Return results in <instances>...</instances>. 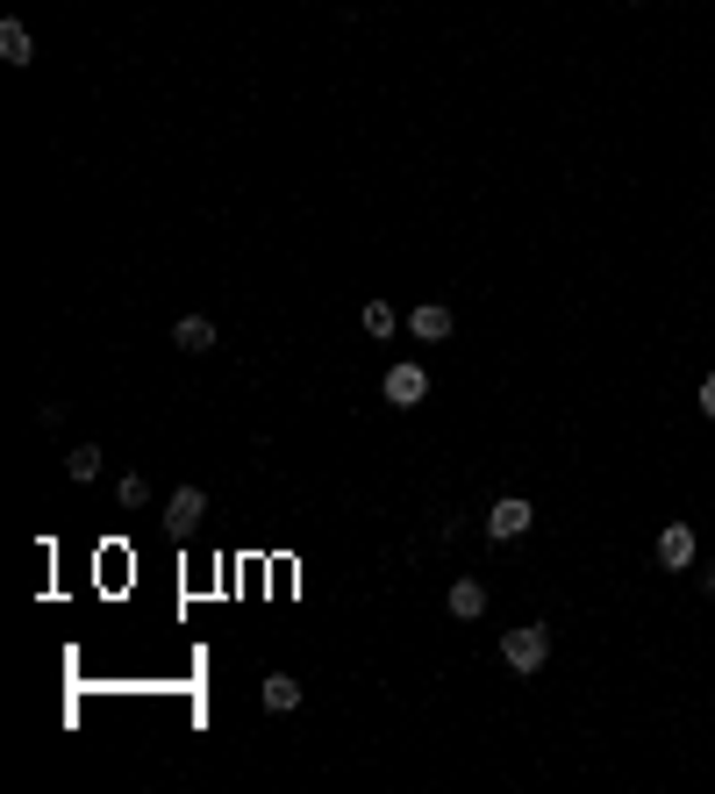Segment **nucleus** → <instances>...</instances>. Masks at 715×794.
<instances>
[{"instance_id":"f257e3e1","label":"nucleus","mask_w":715,"mask_h":794,"mask_svg":"<svg viewBox=\"0 0 715 794\" xmlns=\"http://www.w3.org/2000/svg\"><path fill=\"white\" fill-rule=\"evenodd\" d=\"M544 658H551V630H544V622L501 630V666H509V673H537Z\"/></svg>"},{"instance_id":"f03ea898","label":"nucleus","mask_w":715,"mask_h":794,"mask_svg":"<svg viewBox=\"0 0 715 794\" xmlns=\"http://www.w3.org/2000/svg\"><path fill=\"white\" fill-rule=\"evenodd\" d=\"M379 394H387V408H423L429 373H423L415 358H401V365H387V387H379Z\"/></svg>"},{"instance_id":"7ed1b4c3","label":"nucleus","mask_w":715,"mask_h":794,"mask_svg":"<svg viewBox=\"0 0 715 794\" xmlns=\"http://www.w3.org/2000/svg\"><path fill=\"white\" fill-rule=\"evenodd\" d=\"M529 522H537V508H529L523 494H501L494 508H487V537H494V544H515Z\"/></svg>"},{"instance_id":"20e7f679","label":"nucleus","mask_w":715,"mask_h":794,"mask_svg":"<svg viewBox=\"0 0 715 794\" xmlns=\"http://www.w3.org/2000/svg\"><path fill=\"white\" fill-rule=\"evenodd\" d=\"M201 516H208V494H201V487H172L165 530H172V537H193V530H201Z\"/></svg>"},{"instance_id":"39448f33","label":"nucleus","mask_w":715,"mask_h":794,"mask_svg":"<svg viewBox=\"0 0 715 794\" xmlns=\"http://www.w3.org/2000/svg\"><path fill=\"white\" fill-rule=\"evenodd\" d=\"M651 552H658V566H665V572H687V566H694V530H687V522H665Z\"/></svg>"},{"instance_id":"423d86ee","label":"nucleus","mask_w":715,"mask_h":794,"mask_svg":"<svg viewBox=\"0 0 715 794\" xmlns=\"http://www.w3.org/2000/svg\"><path fill=\"white\" fill-rule=\"evenodd\" d=\"M409 329L423 337V344H451V329H459V323H451V308H443V301H423V308L409 315Z\"/></svg>"},{"instance_id":"0eeeda50","label":"nucleus","mask_w":715,"mask_h":794,"mask_svg":"<svg viewBox=\"0 0 715 794\" xmlns=\"http://www.w3.org/2000/svg\"><path fill=\"white\" fill-rule=\"evenodd\" d=\"M172 344L187 351V358H201V351H215V323H208V315H179V323H172Z\"/></svg>"},{"instance_id":"6e6552de","label":"nucleus","mask_w":715,"mask_h":794,"mask_svg":"<svg viewBox=\"0 0 715 794\" xmlns=\"http://www.w3.org/2000/svg\"><path fill=\"white\" fill-rule=\"evenodd\" d=\"M443 608H451V616H459V622H479V616H487V588H479V580H451V594H443Z\"/></svg>"},{"instance_id":"1a4fd4ad","label":"nucleus","mask_w":715,"mask_h":794,"mask_svg":"<svg viewBox=\"0 0 715 794\" xmlns=\"http://www.w3.org/2000/svg\"><path fill=\"white\" fill-rule=\"evenodd\" d=\"M29 58H36V36L22 29L15 15H8V22H0V65H15V72H22V65H29Z\"/></svg>"},{"instance_id":"9d476101","label":"nucleus","mask_w":715,"mask_h":794,"mask_svg":"<svg viewBox=\"0 0 715 794\" xmlns=\"http://www.w3.org/2000/svg\"><path fill=\"white\" fill-rule=\"evenodd\" d=\"M258 702L273 708V716H293V708H301V680H293V673H273L265 688H258Z\"/></svg>"},{"instance_id":"9b49d317","label":"nucleus","mask_w":715,"mask_h":794,"mask_svg":"<svg viewBox=\"0 0 715 794\" xmlns=\"http://www.w3.org/2000/svg\"><path fill=\"white\" fill-rule=\"evenodd\" d=\"M65 472H72L79 487H93V480H101V444H79V451H65Z\"/></svg>"},{"instance_id":"f8f14e48","label":"nucleus","mask_w":715,"mask_h":794,"mask_svg":"<svg viewBox=\"0 0 715 794\" xmlns=\"http://www.w3.org/2000/svg\"><path fill=\"white\" fill-rule=\"evenodd\" d=\"M393 329H401L393 301H365V337H393Z\"/></svg>"},{"instance_id":"ddd939ff","label":"nucleus","mask_w":715,"mask_h":794,"mask_svg":"<svg viewBox=\"0 0 715 794\" xmlns=\"http://www.w3.org/2000/svg\"><path fill=\"white\" fill-rule=\"evenodd\" d=\"M115 501H122V508H143V501H151V480H143V472H122Z\"/></svg>"},{"instance_id":"4468645a","label":"nucleus","mask_w":715,"mask_h":794,"mask_svg":"<svg viewBox=\"0 0 715 794\" xmlns=\"http://www.w3.org/2000/svg\"><path fill=\"white\" fill-rule=\"evenodd\" d=\"M701 415H708V423H715V373H708V380H701Z\"/></svg>"},{"instance_id":"2eb2a0df","label":"nucleus","mask_w":715,"mask_h":794,"mask_svg":"<svg viewBox=\"0 0 715 794\" xmlns=\"http://www.w3.org/2000/svg\"><path fill=\"white\" fill-rule=\"evenodd\" d=\"M701 594H715V566H701Z\"/></svg>"}]
</instances>
